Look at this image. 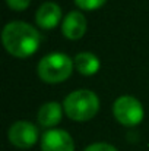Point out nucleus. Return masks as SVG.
I'll return each mask as SVG.
<instances>
[{"label": "nucleus", "instance_id": "1", "mask_svg": "<svg viewBox=\"0 0 149 151\" xmlns=\"http://www.w3.org/2000/svg\"><path fill=\"white\" fill-rule=\"evenodd\" d=\"M1 40L10 54L16 57H26L38 49L41 35L32 25L22 21H13L3 28Z\"/></svg>", "mask_w": 149, "mask_h": 151}, {"label": "nucleus", "instance_id": "2", "mask_svg": "<svg viewBox=\"0 0 149 151\" xmlns=\"http://www.w3.org/2000/svg\"><path fill=\"white\" fill-rule=\"evenodd\" d=\"M64 111L66 114L78 122L89 120L99 109V100L95 93L89 90H78L70 93L64 99Z\"/></svg>", "mask_w": 149, "mask_h": 151}, {"label": "nucleus", "instance_id": "3", "mask_svg": "<svg viewBox=\"0 0 149 151\" xmlns=\"http://www.w3.org/2000/svg\"><path fill=\"white\" fill-rule=\"evenodd\" d=\"M73 62L63 53H51L44 56L38 63V75L46 82H61L72 73Z\"/></svg>", "mask_w": 149, "mask_h": 151}, {"label": "nucleus", "instance_id": "4", "mask_svg": "<svg viewBox=\"0 0 149 151\" xmlns=\"http://www.w3.org/2000/svg\"><path fill=\"white\" fill-rule=\"evenodd\" d=\"M113 113L115 119L126 125V126H135L142 122L143 119V107L140 101L132 96H121L114 101Z\"/></svg>", "mask_w": 149, "mask_h": 151}, {"label": "nucleus", "instance_id": "5", "mask_svg": "<svg viewBox=\"0 0 149 151\" xmlns=\"http://www.w3.org/2000/svg\"><path fill=\"white\" fill-rule=\"evenodd\" d=\"M9 141L18 147V148H29L37 142L38 138V129L35 125L26 120H18L15 122L7 132Z\"/></svg>", "mask_w": 149, "mask_h": 151}, {"label": "nucleus", "instance_id": "6", "mask_svg": "<svg viewBox=\"0 0 149 151\" xmlns=\"http://www.w3.org/2000/svg\"><path fill=\"white\" fill-rule=\"evenodd\" d=\"M43 151H75L73 139L63 129H51L44 132L41 138Z\"/></svg>", "mask_w": 149, "mask_h": 151}, {"label": "nucleus", "instance_id": "7", "mask_svg": "<svg viewBox=\"0 0 149 151\" xmlns=\"http://www.w3.org/2000/svg\"><path fill=\"white\" fill-rule=\"evenodd\" d=\"M61 31L70 40L81 38L85 34V31H86V19H85V16L81 12H76V10L69 12L66 15L64 21H63Z\"/></svg>", "mask_w": 149, "mask_h": 151}, {"label": "nucleus", "instance_id": "8", "mask_svg": "<svg viewBox=\"0 0 149 151\" xmlns=\"http://www.w3.org/2000/svg\"><path fill=\"white\" fill-rule=\"evenodd\" d=\"M61 18V9L58 7V4L53 3V1H46L43 3L35 15V21L38 24V27L51 29L57 25V22Z\"/></svg>", "mask_w": 149, "mask_h": 151}, {"label": "nucleus", "instance_id": "9", "mask_svg": "<svg viewBox=\"0 0 149 151\" xmlns=\"http://www.w3.org/2000/svg\"><path fill=\"white\" fill-rule=\"evenodd\" d=\"M61 120V107L58 103H46L41 106L40 111H38V122L48 128V126H54Z\"/></svg>", "mask_w": 149, "mask_h": 151}, {"label": "nucleus", "instance_id": "10", "mask_svg": "<svg viewBox=\"0 0 149 151\" xmlns=\"http://www.w3.org/2000/svg\"><path fill=\"white\" fill-rule=\"evenodd\" d=\"M75 66L78 69L79 73L82 75H94L97 70L99 69V60L98 57L89 51H83V53H79L76 57H75Z\"/></svg>", "mask_w": 149, "mask_h": 151}, {"label": "nucleus", "instance_id": "11", "mask_svg": "<svg viewBox=\"0 0 149 151\" xmlns=\"http://www.w3.org/2000/svg\"><path fill=\"white\" fill-rule=\"evenodd\" d=\"M76 4L82 9H86V10H92V9H97L99 6H102L105 3V0H75Z\"/></svg>", "mask_w": 149, "mask_h": 151}, {"label": "nucleus", "instance_id": "12", "mask_svg": "<svg viewBox=\"0 0 149 151\" xmlns=\"http://www.w3.org/2000/svg\"><path fill=\"white\" fill-rule=\"evenodd\" d=\"M85 151H117L113 145L105 144V142H97V144H91L89 147H86Z\"/></svg>", "mask_w": 149, "mask_h": 151}, {"label": "nucleus", "instance_id": "13", "mask_svg": "<svg viewBox=\"0 0 149 151\" xmlns=\"http://www.w3.org/2000/svg\"><path fill=\"white\" fill-rule=\"evenodd\" d=\"M6 1H7L9 7H12L15 10H22V9L28 7L31 0H6Z\"/></svg>", "mask_w": 149, "mask_h": 151}]
</instances>
